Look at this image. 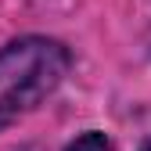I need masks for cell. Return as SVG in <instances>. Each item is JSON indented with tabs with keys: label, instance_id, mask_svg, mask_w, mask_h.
Here are the masks:
<instances>
[{
	"label": "cell",
	"instance_id": "6da1fadb",
	"mask_svg": "<svg viewBox=\"0 0 151 151\" xmlns=\"http://www.w3.org/2000/svg\"><path fill=\"white\" fill-rule=\"evenodd\" d=\"M72 50L50 36H18L0 47V129L43 104L65 83Z\"/></svg>",
	"mask_w": 151,
	"mask_h": 151
},
{
	"label": "cell",
	"instance_id": "7a4b0ae2",
	"mask_svg": "<svg viewBox=\"0 0 151 151\" xmlns=\"http://www.w3.org/2000/svg\"><path fill=\"white\" fill-rule=\"evenodd\" d=\"M65 151H115V140L108 133H101V129H86V133H79L76 140H68Z\"/></svg>",
	"mask_w": 151,
	"mask_h": 151
},
{
	"label": "cell",
	"instance_id": "3957f363",
	"mask_svg": "<svg viewBox=\"0 0 151 151\" xmlns=\"http://www.w3.org/2000/svg\"><path fill=\"white\" fill-rule=\"evenodd\" d=\"M140 151H151V137H147V140H144V144H140Z\"/></svg>",
	"mask_w": 151,
	"mask_h": 151
}]
</instances>
